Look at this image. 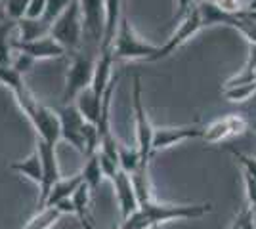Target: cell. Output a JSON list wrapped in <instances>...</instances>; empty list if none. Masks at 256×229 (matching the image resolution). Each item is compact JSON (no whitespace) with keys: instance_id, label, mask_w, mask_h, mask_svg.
<instances>
[{"instance_id":"obj_19","label":"cell","mask_w":256,"mask_h":229,"mask_svg":"<svg viewBox=\"0 0 256 229\" xmlns=\"http://www.w3.org/2000/svg\"><path fill=\"white\" fill-rule=\"evenodd\" d=\"M10 168L16 170V172H20L22 176H25L27 180H31L32 184H36L38 187L42 184V159H40V155H38L36 149L27 159H23L20 163H14Z\"/></svg>"},{"instance_id":"obj_38","label":"cell","mask_w":256,"mask_h":229,"mask_svg":"<svg viewBox=\"0 0 256 229\" xmlns=\"http://www.w3.org/2000/svg\"><path fill=\"white\" fill-rule=\"evenodd\" d=\"M250 210H252V224H254V229H256V205L250 207Z\"/></svg>"},{"instance_id":"obj_13","label":"cell","mask_w":256,"mask_h":229,"mask_svg":"<svg viewBox=\"0 0 256 229\" xmlns=\"http://www.w3.org/2000/svg\"><path fill=\"white\" fill-rule=\"evenodd\" d=\"M111 184L115 187L118 210H120V222H122V220H126L128 216H132L140 208L138 195H136V189H134V184H132L130 174L122 172V170L115 176V180H113Z\"/></svg>"},{"instance_id":"obj_12","label":"cell","mask_w":256,"mask_h":229,"mask_svg":"<svg viewBox=\"0 0 256 229\" xmlns=\"http://www.w3.org/2000/svg\"><path fill=\"white\" fill-rule=\"evenodd\" d=\"M84 19V34L94 44L102 46L104 19H106V0H78Z\"/></svg>"},{"instance_id":"obj_15","label":"cell","mask_w":256,"mask_h":229,"mask_svg":"<svg viewBox=\"0 0 256 229\" xmlns=\"http://www.w3.org/2000/svg\"><path fill=\"white\" fill-rule=\"evenodd\" d=\"M106 96V94H104ZM104 96L96 94V90L92 86H88L86 90H82L76 99L73 101L78 111L82 113V117L86 119V122L90 124H96L98 126V120L102 117V109H104Z\"/></svg>"},{"instance_id":"obj_1","label":"cell","mask_w":256,"mask_h":229,"mask_svg":"<svg viewBox=\"0 0 256 229\" xmlns=\"http://www.w3.org/2000/svg\"><path fill=\"white\" fill-rule=\"evenodd\" d=\"M212 212L210 203L203 205H166V203H146L126 220L120 222L117 229H150L160 228L168 222H182V220H197Z\"/></svg>"},{"instance_id":"obj_3","label":"cell","mask_w":256,"mask_h":229,"mask_svg":"<svg viewBox=\"0 0 256 229\" xmlns=\"http://www.w3.org/2000/svg\"><path fill=\"white\" fill-rule=\"evenodd\" d=\"M157 52H159V46L140 38L134 27L128 21L126 13H122L117 36H115V44H113L115 61L117 59H146V61H150Z\"/></svg>"},{"instance_id":"obj_23","label":"cell","mask_w":256,"mask_h":229,"mask_svg":"<svg viewBox=\"0 0 256 229\" xmlns=\"http://www.w3.org/2000/svg\"><path fill=\"white\" fill-rule=\"evenodd\" d=\"M62 216L64 214L60 208H42V210H36V214L22 229H52Z\"/></svg>"},{"instance_id":"obj_30","label":"cell","mask_w":256,"mask_h":229,"mask_svg":"<svg viewBox=\"0 0 256 229\" xmlns=\"http://www.w3.org/2000/svg\"><path fill=\"white\" fill-rule=\"evenodd\" d=\"M34 61H36V59H32L29 54H23L20 50H16V52H14V57H12V67H14L20 75H23V73H27V71L34 65Z\"/></svg>"},{"instance_id":"obj_28","label":"cell","mask_w":256,"mask_h":229,"mask_svg":"<svg viewBox=\"0 0 256 229\" xmlns=\"http://www.w3.org/2000/svg\"><path fill=\"white\" fill-rule=\"evenodd\" d=\"M29 4L31 0H6V13L12 21H20L27 15V10H29Z\"/></svg>"},{"instance_id":"obj_17","label":"cell","mask_w":256,"mask_h":229,"mask_svg":"<svg viewBox=\"0 0 256 229\" xmlns=\"http://www.w3.org/2000/svg\"><path fill=\"white\" fill-rule=\"evenodd\" d=\"M52 25L44 21V19H31V17H23L18 21V42H32V40H38L42 36L50 34Z\"/></svg>"},{"instance_id":"obj_25","label":"cell","mask_w":256,"mask_h":229,"mask_svg":"<svg viewBox=\"0 0 256 229\" xmlns=\"http://www.w3.org/2000/svg\"><path fill=\"white\" fill-rule=\"evenodd\" d=\"M228 27L235 29L248 44H256V19L252 15H248L246 10L239 15H235L234 19L228 23Z\"/></svg>"},{"instance_id":"obj_40","label":"cell","mask_w":256,"mask_h":229,"mask_svg":"<svg viewBox=\"0 0 256 229\" xmlns=\"http://www.w3.org/2000/svg\"><path fill=\"white\" fill-rule=\"evenodd\" d=\"M204 2H216V0H204Z\"/></svg>"},{"instance_id":"obj_26","label":"cell","mask_w":256,"mask_h":229,"mask_svg":"<svg viewBox=\"0 0 256 229\" xmlns=\"http://www.w3.org/2000/svg\"><path fill=\"white\" fill-rule=\"evenodd\" d=\"M222 94L232 103H245V101H248V99H252L256 96V82L222 88Z\"/></svg>"},{"instance_id":"obj_41","label":"cell","mask_w":256,"mask_h":229,"mask_svg":"<svg viewBox=\"0 0 256 229\" xmlns=\"http://www.w3.org/2000/svg\"><path fill=\"white\" fill-rule=\"evenodd\" d=\"M150 229H160V228H150Z\"/></svg>"},{"instance_id":"obj_35","label":"cell","mask_w":256,"mask_h":229,"mask_svg":"<svg viewBox=\"0 0 256 229\" xmlns=\"http://www.w3.org/2000/svg\"><path fill=\"white\" fill-rule=\"evenodd\" d=\"M176 8H178V10H176V17L182 19V17L193 8V0H176Z\"/></svg>"},{"instance_id":"obj_32","label":"cell","mask_w":256,"mask_h":229,"mask_svg":"<svg viewBox=\"0 0 256 229\" xmlns=\"http://www.w3.org/2000/svg\"><path fill=\"white\" fill-rule=\"evenodd\" d=\"M214 4L218 8H222L226 13H230V15H239V13H243L246 10V6L241 0H216Z\"/></svg>"},{"instance_id":"obj_14","label":"cell","mask_w":256,"mask_h":229,"mask_svg":"<svg viewBox=\"0 0 256 229\" xmlns=\"http://www.w3.org/2000/svg\"><path fill=\"white\" fill-rule=\"evenodd\" d=\"M14 48L23 52V54H29L36 61L52 59V57H62L65 54V48L54 38L52 34L42 36L38 40H32V42H18V40H14Z\"/></svg>"},{"instance_id":"obj_24","label":"cell","mask_w":256,"mask_h":229,"mask_svg":"<svg viewBox=\"0 0 256 229\" xmlns=\"http://www.w3.org/2000/svg\"><path fill=\"white\" fill-rule=\"evenodd\" d=\"M80 174H82L84 184L90 187V191L94 193L98 187H100V184L104 182V178H106V176H104V170H102V164H100V159H98V153L86 159Z\"/></svg>"},{"instance_id":"obj_5","label":"cell","mask_w":256,"mask_h":229,"mask_svg":"<svg viewBox=\"0 0 256 229\" xmlns=\"http://www.w3.org/2000/svg\"><path fill=\"white\" fill-rule=\"evenodd\" d=\"M94 75H96V61L86 54H75L65 76L64 103H73L82 90L92 86Z\"/></svg>"},{"instance_id":"obj_22","label":"cell","mask_w":256,"mask_h":229,"mask_svg":"<svg viewBox=\"0 0 256 229\" xmlns=\"http://www.w3.org/2000/svg\"><path fill=\"white\" fill-rule=\"evenodd\" d=\"M132 178V184H134V189H136V195H138L140 207L146 205V203H151L155 201L153 199V193H151V182H150V164H142L134 174L130 176Z\"/></svg>"},{"instance_id":"obj_2","label":"cell","mask_w":256,"mask_h":229,"mask_svg":"<svg viewBox=\"0 0 256 229\" xmlns=\"http://www.w3.org/2000/svg\"><path fill=\"white\" fill-rule=\"evenodd\" d=\"M12 96L20 105V109L23 111V115L29 119L32 128L36 130V138L56 147L58 142L62 140V122H60L56 109L42 105L27 88H23Z\"/></svg>"},{"instance_id":"obj_31","label":"cell","mask_w":256,"mask_h":229,"mask_svg":"<svg viewBox=\"0 0 256 229\" xmlns=\"http://www.w3.org/2000/svg\"><path fill=\"white\" fill-rule=\"evenodd\" d=\"M228 151L232 153V157L243 166V172H246V174H250L252 178H256V157L243 155L241 151H235V149H232V147H230Z\"/></svg>"},{"instance_id":"obj_16","label":"cell","mask_w":256,"mask_h":229,"mask_svg":"<svg viewBox=\"0 0 256 229\" xmlns=\"http://www.w3.org/2000/svg\"><path fill=\"white\" fill-rule=\"evenodd\" d=\"M82 182H84V180H82V174L62 178V180L54 186L52 193H50V197H48V201H46L44 208H54V207H58L60 203H64V201L73 199V195L76 193V189L82 186Z\"/></svg>"},{"instance_id":"obj_8","label":"cell","mask_w":256,"mask_h":229,"mask_svg":"<svg viewBox=\"0 0 256 229\" xmlns=\"http://www.w3.org/2000/svg\"><path fill=\"white\" fill-rule=\"evenodd\" d=\"M56 113L62 122V140L69 142L76 151L84 157V128H86V119L82 113L78 111L75 103H64L60 107H56Z\"/></svg>"},{"instance_id":"obj_27","label":"cell","mask_w":256,"mask_h":229,"mask_svg":"<svg viewBox=\"0 0 256 229\" xmlns=\"http://www.w3.org/2000/svg\"><path fill=\"white\" fill-rule=\"evenodd\" d=\"M0 84L8 88L12 94H16V92H20L23 88H27L25 82H23V76L14 67H6V65H0Z\"/></svg>"},{"instance_id":"obj_29","label":"cell","mask_w":256,"mask_h":229,"mask_svg":"<svg viewBox=\"0 0 256 229\" xmlns=\"http://www.w3.org/2000/svg\"><path fill=\"white\" fill-rule=\"evenodd\" d=\"M73 0H48V8H46V13H44V21L48 23V25H52L65 10H67V6L71 4Z\"/></svg>"},{"instance_id":"obj_20","label":"cell","mask_w":256,"mask_h":229,"mask_svg":"<svg viewBox=\"0 0 256 229\" xmlns=\"http://www.w3.org/2000/svg\"><path fill=\"white\" fill-rule=\"evenodd\" d=\"M18 27V21H0V65L12 67V57H14V40H12V33Z\"/></svg>"},{"instance_id":"obj_11","label":"cell","mask_w":256,"mask_h":229,"mask_svg":"<svg viewBox=\"0 0 256 229\" xmlns=\"http://www.w3.org/2000/svg\"><path fill=\"white\" fill-rule=\"evenodd\" d=\"M204 126L201 124H186V126H162L155 128L153 132V143H151V157L155 153L164 151L172 145H178L182 142H188L193 138H203Z\"/></svg>"},{"instance_id":"obj_18","label":"cell","mask_w":256,"mask_h":229,"mask_svg":"<svg viewBox=\"0 0 256 229\" xmlns=\"http://www.w3.org/2000/svg\"><path fill=\"white\" fill-rule=\"evenodd\" d=\"M92 191L90 187L82 182V186L76 189V193L73 195L71 203L75 208V216L80 220V226L82 229H92V216H90V199H92Z\"/></svg>"},{"instance_id":"obj_7","label":"cell","mask_w":256,"mask_h":229,"mask_svg":"<svg viewBox=\"0 0 256 229\" xmlns=\"http://www.w3.org/2000/svg\"><path fill=\"white\" fill-rule=\"evenodd\" d=\"M203 27V21H201V15H199V11H197V6L193 4V8L184 17L180 19L178 23V27H176V31L170 34V38L166 40V42L159 46V52L151 57L150 61H160V59H164V57H168L170 54H174L180 46L188 42L192 36L199 33Z\"/></svg>"},{"instance_id":"obj_39","label":"cell","mask_w":256,"mask_h":229,"mask_svg":"<svg viewBox=\"0 0 256 229\" xmlns=\"http://www.w3.org/2000/svg\"><path fill=\"white\" fill-rule=\"evenodd\" d=\"M241 2H243V4H245V6H246V4H248V2H250V0H241Z\"/></svg>"},{"instance_id":"obj_21","label":"cell","mask_w":256,"mask_h":229,"mask_svg":"<svg viewBox=\"0 0 256 229\" xmlns=\"http://www.w3.org/2000/svg\"><path fill=\"white\" fill-rule=\"evenodd\" d=\"M118 164H120V170H122V172H126V174L132 176L142 164H150V163L144 161L138 145H130V147H128L124 143H120V145H118Z\"/></svg>"},{"instance_id":"obj_33","label":"cell","mask_w":256,"mask_h":229,"mask_svg":"<svg viewBox=\"0 0 256 229\" xmlns=\"http://www.w3.org/2000/svg\"><path fill=\"white\" fill-rule=\"evenodd\" d=\"M243 182H245L246 207H254L256 205V178L243 172Z\"/></svg>"},{"instance_id":"obj_4","label":"cell","mask_w":256,"mask_h":229,"mask_svg":"<svg viewBox=\"0 0 256 229\" xmlns=\"http://www.w3.org/2000/svg\"><path fill=\"white\" fill-rule=\"evenodd\" d=\"M82 33H84V19H82V11H80V2L73 0L67 6V10L52 23L50 34L64 46L65 52L75 54L82 40Z\"/></svg>"},{"instance_id":"obj_9","label":"cell","mask_w":256,"mask_h":229,"mask_svg":"<svg viewBox=\"0 0 256 229\" xmlns=\"http://www.w3.org/2000/svg\"><path fill=\"white\" fill-rule=\"evenodd\" d=\"M36 151L42 159V184H40V191H38V203H36V210H42L48 197L52 193L54 186L62 180L60 176V163H58V153L56 147L50 143L42 142L36 138Z\"/></svg>"},{"instance_id":"obj_6","label":"cell","mask_w":256,"mask_h":229,"mask_svg":"<svg viewBox=\"0 0 256 229\" xmlns=\"http://www.w3.org/2000/svg\"><path fill=\"white\" fill-rule=\"evenodd\" d=\"M132 107H134V117H136V145L144 157L146 163L151 159V143H153V132L155 126L150 122L148 111L144 107L142 99V78L134 76V88H132Z\"/></svg>"},{"instance_id":"obj_37","label":"cell","mask_w":256,"mask_h":229,"mask_svg":"<svg viewBox=\"0 0 256 229\" xmlns=\"http://www.w3.org/2000/svg\"><path fill=\"white\" fill-rule=\"evenodd\" d=\"M6 19H10V17H8V13H6V6L0 2V21H6Z\"/></svg>"},{"instance_id":"obj_34","label":"cell","mask_w":256,"mask_h":229,"mask_svg":"<svg viewBox=\"0 0 256 229\" xmlns=\"http://www.w3.org/2000/svg\"><path fill=\"white\" fill-rule=\"evenodd\" d=\"M46 8H48V0H31L29 10H27V15H25V17L42 19L44 13H46Z\"/></svg>"},{"instance_id":"obj_36","label":"cell","mask_w":256,"mask_h":229,"mask_svg":"<svg viewBox=\"0 0 256 229\" xmlns=\"http://www.w3.org/2000/svg\"><path fill=\"white\" fill-rule=\"evenodd\" d=\"M246 63L256 69V44H248V59H246Z\"/></svg>"},{"instance_id":"obj_10","label":"cell","mask_w":256,"mask_h":229,"mask_svg":"<svg viewBox=\"0 0 256 229\" xmlns=\"http://www.w3.org/2000/svg\"><path fill=\"white\" fill-rule=\"evenodd\" d=\"M248 130V120L243 115L230 113L226 117L212 120L210 124H206L203 130V138L206 143H224L232 138H239Z\"/></svg>"}]
</instances>
